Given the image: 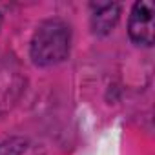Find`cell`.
Instances as JSON below:
<instances>
[{
	"label": "cell",
	"mask_w": 155,
	"mask_h": 155,
	"mask_svg": "<svg viewBox=\"0 0 155 155\" xmlns=\"http://www.w3.org/2000/svg\"><path fill=\"white\" fill-rule=\"evenodd\" d=\"M26 140L20 137L8 139L4 142H0V155H22L26 151Z\"/></svg>",
	"instance_id": "cell-4"
},
{
	"label": "cell",
	"mask_w": 155,
	"mask_h": 155,
	"mask_svg": "<svg viewBox=\"0 0 155 155\" xmlns=\"http://www.w3.org/2000/svg\"><path fill=\"white\" fill-rule=\"evenodd\" d=\"M71 48V28L62 18L44 20L33 33L29 55L35 66L49 68L68 58Z\"/></svg>",
	"instance_id": "cell-1"
},
{
	"label": "cell",
	"mask_w": 155,
	"mask_h": 155,
	"mask_svg": "<svg viewBox=\"0 0 155 155\" xmlns=\"http://www.w3.org/2000/svg\"><path fill=\"white\" fill-rule=\"evenodd\" d=\"M128 35L137 46L150 48L155 40V4L150 0L135 2L128 20Z\"/></svg>",
	"instance_id": "cell-2"
},
{
	"label": "cell",
	"mask_w": 155,
	"mask_h": 155,
	"mask_svg": "<svg viewBox=\"0 0 155 155\" xmlns=\"http://www.w3.org/2000/svg\"><path fill=\"white\" fill-rule=\"evenodd\" d=\"M0 26H2V13H0Z\"/></svg>",
	"instance_id": "cell-5"
},
{
	"label": "cell",
	"mask_w": 155,
	"mask_h": 155,
	"mask_svg": "<svg viewBox=\"0 0 155 155\" xmlns=\"http://www.w3.org/2000/svg\"><path fill=\"white\" fill-rule=\"evenodd\" d=\"M90 9H91L90 22L93 33L97 35L111 33L120 17V6L117 2H91Z\"/></svg>",
	"instance_id": "cell-3"
}]
</instances>
